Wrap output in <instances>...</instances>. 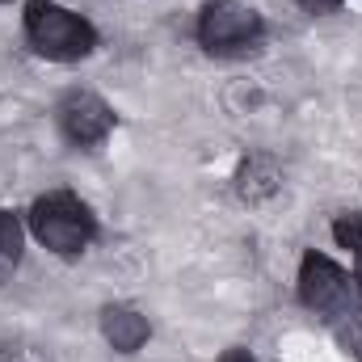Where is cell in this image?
<instances>
[{"label": "cell", "mask_w": 362, "mask_h": 362, "mask_svg": "<svg viewBox=\"0 0 362 362\" xmlns=\"http://www.w3.org/2000/svg\"><path fill=\"white\" fill-rule=\"evenodd\" d=\"M25 42L55 64H72L85 59L97 47V30L81 13L55 4V0H30L25 4Z\"/></svg>", "instance_id": "1"}, {"label": "cell", "mask_w": 362, "mask_h": 362, "mask_svg": "<svg viewBox=\"0 0 362 362\" xmlns=\"http://www.w3.org/2000/svg\"><path fill=\"white\" fill-rule=\"evenodd\" d=\"M30 232L38 236V245H47L59 257H76L89 249V240L97 236V219L93 211L68 189L42 194L30 206Z\"/></svg>", "instance_id": "2"}, {"label": "cell", "mask_w": 362, "mask_h": 362, "mask_svg": "<svg viewBox=\"0 0 362 362\" xmlns=\"http://www.w3.org/2000/svg\"><path fill=\"white\" fill-rule=\"evenodd\" d=\"M266 34L262 13L240 4V0H211L198 13V42L211 55H228V51H245Z\"/></svg>", "instance_id": "3"}, {"label": "cell", "mask_w": 362, "mask_h": 362, "mask_svg": "<svg viewBox=\"0 0 362 362\" xmlns=\"http://www.w3.org/2000/svg\"><path fill=\"white\" fill-rule=\"evenodd\" d=\"M299 299H303V308H312L320 316H346L358 303L354 278L316 249L303 253V262H299Z\"/></svg>", "instance_id": "4"}, {"label": "cell", "mask_w": 362, "mask_h": 362, "mask_svg": "<svg viewBox=\"0 0 362 362\" xmlns=\"http://www.w3.org/2000/svg\"><path fill=\"white\" fill-rule=\"evenodd\" d=\"M114 110L89 89H76L64 97V105H59V127H64V135L76 144V148H93V144H101L110 131H114Z\"/></svg>", "instance_id": "5"}, {"label": "cell", "mask_w": 362, "mask_h": 362, "mask_svg": "<svg viewBox=\"0 0 362 362\" xmlns=\"http://www.w3.org/2000/svg\"><path fill=\"white\" fill-rule=\"evenodd\" d=\"M101 337H105L118 354H135V350L148 346L152 325H148L144 312H135V308H127V303H110V308H101Z\"/></svg>", "instance_id": "6"}, {"label": "cell", "mask_w": 362, "mask_h": 362, "mask_svg": "<svg viewBox=\"0 0 362 362\" xmlns=\"http://www.w3.org/2000/svg\"><path fill=\"white\" fill-rule=\"evenodd\" d=\"M278 185H282V173L270 156H249L236 169V189L245 202H266L270 194H278Z\"/></svg>", "instance_id": "7"}, {"label": "cell", "mask_w": 362, "mask_h": 362, "mask_svg": "<svg viewBox=\"0 0 362 362\" xmlns=\"http://www.w3.org/2000/svg\"><path fill=\"white\" fill-rule=\"evenodd\" d=\"M17 266H21V223L13 211L0 206V282L13 278Z\"/></svg>", "instance_id": "8"}, {"label": "cell", "mask_w": 362, "mask_h": 362, "mask_svg": "<svg viewBox=\"0 0 362 362\" xmlns=\"http://www.w3.org/2000/svg\"><path fill=\"white\" fill-rule=\"evenodd\" d=\"M333 236H337V245L354 249V282L362 286V215H337Z\"/></svg>", "instance_id": "9"}, {"label": "cell", "mask_w": 362, "mask_h": 362, "mask_svg": "<svg viewBox=\"0 0 362 362\" xmlns=\"http://www.w3.org/2000/svg\"><path fill=\"white\" fill-rule=\"evenodd\" d=\"M303 8H312V13H325V8H337L341 0H299Z\"/></svg>", "instance_id": "10"}, {"label": "cell", "mask_w": 362, "mask_h": 362, "mask_svg": "<svg viewBox=\"0 0 362 362\" xmlns=\"http://www.w3.org/2000/svg\"><path fill=\"white\" fill-rule=\"evenodd\" d=\"M219 362H253V354H249V350H228Z\"/></svg>", "instance_id": "11"}, {"label": "cell", "mask_w": 362, "mask_h": 362, "mask_svg": "<svg viewBox=\"0 0 362 362\" xmlns=\"http://www.w3.org/2000/svg\"><path fill=\"white\" fill-rule=\"evenodd\" d=\"M0 4H4V0H0Z\"/></svg>", "instance_id": "12"}]
</instances>
